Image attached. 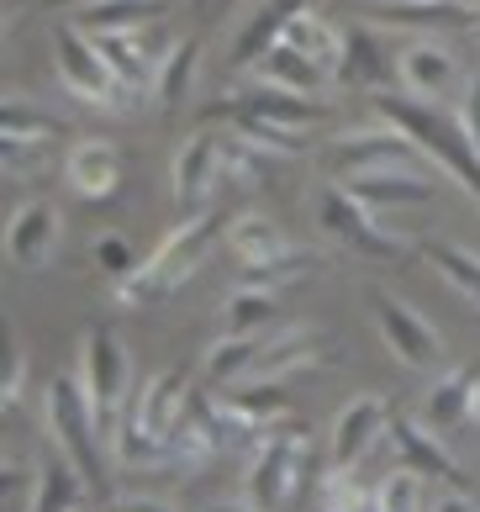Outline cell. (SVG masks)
I'll return each mask as SVG.
<instances>
[{
	"instance_id": "obj_1",
	"label": "cell",
	"mask_w": 480,
	"mask_h": 512,
	"mask_svg": "<svg viewBox=\"0 0 480 512\" xmlns=\"http://www.w3.org/2000/svg\"><path fill=\"white\" fill-rule=\"evenodd\" d=\"M375 111L386 117L391 127H401L407 138L428 154L444 175L465 191L475 206H480V154H475V143L465 138V127L459 122H444L433 106H422V101H407V96H375Z\"/></svg>"
},
{
	"instance_id": "obj_2",
	"label": "cell",
	"mask_w": 480,
	"mask_h": 512,
	"mask_svg": "<svg viewBox=\"0 0 480 512\" xmlns=\"http://www.w3.org/2000/svg\"><path fill=\"white\" fill-rule=\"evenodd\" d=\"M217 233H222L217 212H206V206H201V212H190L175 233H169L159 249L143 259V270L117 286V301H122V307H148V301L169 296V291H175L180 280L201 264V254L211 249V238H217Z\"/></svg>"
},
{
	"instance_id": "obj_3",
	"label": "cell",
	"mask_w": 480,
	"mask_h": 512,
	"mask_svg": "<svg viewBox=\"0 0 480 512\" xmlns=\"http://www.w3.org/2000/svg\"><path fill=\"white\" fill-rule=\"evenodd\" d=\"M53 64H59V85L69 90V96L90 101V106H106V111H132V106H143V90L122 85L117 74H111L106 53L95 48V37L80 32L74 22H64L59 32H53Z\"/></svg>"
},
{
	"instance_id": "obj_4",
	"label": "cell",
	"mask_w": 480,
	"mask_h": 512,
	"mask_svg": "<svg viewBox=\"0 0 480 512\" xmlns=\"http://www.w3.org/2000/svg\"><path fill=\"white\" fill-rule=\"evenodd\" d=\"M312 454V439L296 428V423H275L264 439L248 449V470H243V502L254 512H270L296 491L301 481V465Z\"/></svg>"
},
{
	"instance_id": "obj_5",
	"label": "cell",
	"mask_w": 480,
	"mask_h": 512,
	"mask_svg": "<svg viewBox=\"0 0 480 512\" xmlns=\"http://www.w3.org/2000/svg\"><path fill=\"white\" fill-rule=\"evenodd\" d=\"M43 417H48V433L59 454L80 470L85 481L101 476V449H95V433H101V417L90 412L85 391L74 375H53L48 381V396H43Z\"/></svg>"
},
{
	"instance_id": "obj_6",
	"label": "cell",
	"mask_w": 480,
	"mask_h": 512,
	"mask_svg": "<svg viewBox=\"0 0 480 512\" xmlns=\"http://www.w3.org/2000/svg\"><path fill=\"white\" fill-rule=\"evenodd\" d=\"M317 217H322V227H328L338 243H349L354 254H370V259H401V254L412 249V238L391 233V227L380 222L364 201H354V191H349V185H338V180L322 185Z\"/></svg>"
},
{
	"instance_id": "obj_7",
	"label": "cell",
	"mask_w": 480,
	"mask_h": 512,
	"mask_svg": "<svg viewBox=\"0 0 480 512\" xmlns=\"http://www.w3.org/2000/svg\"><path fill=\"white\" fill-rule=\"evenodd\" d=\"M80 391H85V402L90 412L101 417V428L117 423V412L127 407V349H122V338L111 333V328H85L80 338Z\"/></svg>"
},
{
	"instance_id": "obj_8",
	"label": "cell",
	"mask_w": 480,
	"mask_h": 512,
	"mask_svg": "<svg viewBox=\"0 0 480 512\" xmlns=\"http://www.w3.org/2000/svg\"><path fill=\"white\" fill-rule=\"evenodd\" d=\"M417 154L422 148L407 138L401 127H349L328 143V164L333 175H349V180H364V175H391V169H417Z\"/></svg>"
},
{
	"instance_id": "obj_9",
	"label": "cell",
	"mask_w": 480,
	"mask_h": 512,
	"mask_svg": "<svg viewBox=\"0 0 480 512\" xmlns=\"http://www.w3.org/2000/svg\"><path fill=\"white\" fill-rule=\"evenodd\" d=\"M370 312H375V328H380V338H386V349L407 370H438L444 365V333H438L422 312H412L407 301H396L391 291H375Z\"/></svg>"
},
{
	"instance_id": "obj_10",
	"label": "cell",
	"mask_w": 480,
	"mask_h": 512,
	"mask_svg": "<svg viewBox=\"0 0 480 512\" xmlns=\"http://www.w3.org/2000/svg\"><path fill=\"white\" fill-rule=\"evenodd\" d=\"M391 433V417H386V402L375 391L364 396H349L333 417V433H328V454H333V470H359V460L370 454L380 439Z\"/></svg>"
},
{
	"instance_id": "obj_11",
	"label": "cell",
	"mask_w": 480,
	"mask_h": 512,
	"mask_svg": "<svg viewBox=\"0 0 480 512\" xmlns=\"http://www.w3.org/2000/svg\"><path fill=\"white\" fill-rule=\"evenodd\" d=\"M64 243V212L53 201H27L6 222V259L16 270H43Z\"/></svg>"
},
{
	"instance_id": "obj_12",
	"label": "cell",
	"mask_w": 480,
	"mask_h": 512,
	"mask_svg": "<svg viewBox=\"0 0 480 512\" xmlns=\"http://www.w3.org/2000/svg\"><path fill=\"white\" fill-rule=\"evenodd\" d=\"M396 80H401V90H407V101L433 106V101H444L449 90L459 85V64H454V53L444 43L417 37V43H407L396 53Z\"/></svg>"
},
{
	"instance_id": "obj_13",
	"label": "cell",
	"mask_w": 480,
	"mask_h": 512,
	"mask_svg": "<svg viewBox=\"0 0 480 512\" xmlns=\"http://www.w3.org/2000/svg\"><path fill=\"white\" fill-rule=\"evenodd\" d=\"M333 349L322 344V333L317 328H285L280 338H264V349H259V359L248 365V375L238 386H280L285 375H296V370H312V365H322Z\"/></svg>"
},
{
	"instance_id": "obj_14",
	"label": "cell",
	"mask_w": 480,
	"mask_h": 512,
	"mask_svg": "<svg viewBox=\"0 0 480 512\" xmlns=\"http://www.w3.org/2000/svg\"><path fill=\"white\" fill-rule=\"evenodd\" d=\"M391 449H396V465H407V470H417V476H428V481L459 486L454 454L438 444V433L422 423V417H391Z\"/></svg>"
},
{
	"instance_id": "obj_15",
	"label": "cell",
	"mask_w": 480,
	"mask_h": 512,
	"mask_svg": "<svg viewBox=\"0 0 480 512\" xmlns=\"http://www.w3.org/2000/svg\"><path fill=\"white\" fill-rule=\"evenodd\" d=\"M64 180H69L74 196L101 201V196L117 191V180H122V154L106 138H85L64 154Z\"/></svg>"
},
{
	"instance_id": "obj_16",
	"label": "cell",
	"mask_w": 480,
	"mask_h": 512,
	"mask_svg": "<svg viewBox=\"0 0 480 512\" xmlns=\"http://www.w3.org/2000/svg\"><path fill=\"white\" fill-rule=\"evenodd\" d=\"M222 175V143L211 132H190L175 148V201L180 206H201L211 196V185Z\"/></svg>"
},
{
	"instance_id": "obj_17",
	"label": "cell",
	"mask_w": 480,
	"mask_h": 512,
	"mask_svg": "<svg viewBox=\"0 0 480 512\" xmlns=\"http://www.w3.org/2000/svg\"><path fill=\"white\" fill-rule=\"evenodd\" d=\"M227 249L243 259V270H259V264H275L285 254H296V243L285 238V227L270 217V212H238L227 222Z\"/></svg>"
},
{
	"instance_id": "obj_18",
	"label": "cell",
	"mask_w": 480,
	"mask_h": 512,
	"mask_svg": "<svg viewBox=\"0 0 480 512\" xmlns=\"http://www.w3.org/2000/svg\"><path fill=\"white\" fill-rule=\"evenodd\" d=\"M354 201H364L375 217H391V212H407V206H428L433 201V185L417 175V169H391V175H364L349 180Z\"/></svg>"
},
{
	"instance_id": "obj_19",
	"label": "cell",
	"mask_w": 480,
	"mask_h": 512,
	"mask_svg": "<svg viewBox=\"0 0 480 512\" xmlns=\"http://www.w3.org/2000/svg\"><path fill=\"white\" fill-rule=\"evenodd\" d=\"M280 43H291L296 53H306V59H312L322 74H328V80H333V74H343V53H349V32H338L333 22H322V16L317 11H296L291 16V22H285V37H280Z\"/></svg>"
},
{
	"instance_id": "obj_20",
	"label": "cell",
	"mask_w": 480,
	"mask_h": 512,
	"mask_svg": "<svg viewBox=\"0 0 480 512\" xmlns=\"http://www.w3.org/2000/svg\"><path fill=\"white\" fill-rule=\"evenodd\" d=\"M164 0H85L74 27L90 37H111V32H143L164 22Z\"/></svg>"
},
{
	"instance_id": "obj_21",
	"label": "cell",
	"mask_w": 480,
	"mask_h": 512,
	"mask_svg": "<svg viewBox=\"0 0 480 512\" xmlns=\"http://www.w3.org/2000/svg\"><path fill=\"white\" fill-rule=\"evenodd\" d=\"M238 117H259V122H275V127H312V122H328V106L312 101V96H291V90H275V85H254L248 96L238 101Z\"/></svg>"
},
{
	"instance_id": "obj_22",
	"label": "cell",
	"mask_w": 480,
	"mask_h": 512,
	"mask_svg": "<svg viewBox=\"0 0 480 512\" xmlns=\"http://www.w3.org/2000/svg\"><path fill=\"white\" fill-rule=\"evenodd\" d=\"M254 85H275V90H291V96H322V85H328V74H322L306 53H296L291 43H275L264 59L254 64Z\"/></svg>"
},
{
	"instance_id": "obj_23",
	"label": "cell",
	"mask_w": 480,
	"mask_h": 512,
	"mask_svg": "<svg viewBox=\"0 0 480 512\" xmlns=\"http://www.w3.org/2000/svg\"><path fill=\"white\" fill-rule=\"evenodd\" d=\"M470 386H475V370H444L433 391L422 396V423L433 433H454L459 423H470Z\"/></svg>"
},
{
	"instance_id": "obj_24",
	"label": "cell",
	"mask_w": 480,
	"mask_h": 512,
	"mask_svg": "<svg viewBox=\"0 0 480 512\" xmlns=\"http://www.w3.org/2000/svg\"><path fill=\"white\" fill-rule=\"evenodd\" d=\"M375 22H386V27H475L480 16L454 6V0H386V6H375Z\"/></svg>"
},
{
	"instance_id": "obj_25",
	"label": "cell",
	"mask_w": 480,
	"mask_h": 512,
	"mask_svg": "<svg viewBox=\"0 0 480 512\" xmlns=\"http://www.w3.org/2000/svg\"><path fill=\"white\" fill-rule=\"evenodd\" d=\"M306 6V0H270V6H264L254 22H248V32L238 37V48H233V69H254L264 53H270L280 37H285V22H291V16Z\"/></svg>"
},
{
	"instance_id": "obj_26",
	"label": "cell",
	"mask_w": 480,
	"mask_h": 512,
	"mask_svg": "<svg viewBox=\"0 0 480 512\" xmlns=\"http://www.w3.org/2000/svg\"><path fill=\"white\" fill-rule=\"evenodd\" d=\"M280 312V296L275 291H259V286H243L222 301V338H259L264 328L275 322Z\"/></svg>"
},
{
	"instance_id": "obj_27",
	"label": "cell",
	"mask_w": 480,
	"mask_h": 512,
	"mask_svg": "<svg viewBox=\"0 0 480 512\" xmlns=\"http://www.w3.org/2000/svg\"><path fill=\"white\" fill-rule=\"evenodd\" d=\"M80 491H85V476L59 454V460H48V465L32 476V502H27V512H80Z\"/></svg>"
},
{
	"instance_id": "obj_28",
	"label": "cell",
	"mask_w": 480,
	"mask_h": 512,
	"mask_svg": "<svg viewBox=\"0 0 480 512\" xmlns=\"http://www.w3.org/2000/svg\"><path fill=\"white\" fill-rule=\"evenodd\" d=\"M196 69H201V43H196V37H185V43L169 53V64L159 69V80H153V101H159V106L190 101V90H196Z\"/></svg>"
},
{
	"instance_id": "obj_29",
	"label": "cell",
	"mask_w": 480,
	"mask_h": 512,
	"mask_svg": "<svg viewBox=\"0 0 480 512\" xmlns=\"http://www.w3.org/2000/svg\"><path fill=\"white\" fill-rule=\"evenodd\" d=\"M259 349H264V333L259 338H217V344L206 349V381L211 386H238L248 375V365L259 359Z\"/></svg>"
},
{
	"instance_id": "obj_30",
	"label": "cell",
	"mask_w": 480,
	"mask_h": 512,
	"mask_svg": "<svg viewBox=\"0 0 480 512\" xmlns=\"http://www.w3.org/2000/svg\"><path fill=\"white\" fill-rule=\"evenodd\" d=\"M428 476H417V470L407 465H396L386 481L375 486V497H370V512H428Z\"/></svg>"
},
{
	"instance_id": "obj_31",
	"label": "cell",
	"mask_w": 480,
	"mask_h": 512,
	"mask_svg": "<svg viewBox=\"0 0 480 512\" xmlns=\"http://www.w3.org/2000/svg\"><path fill=\"white\" fill-rule=\"evenodd\" d=\"M222 402L233 407V412H243L248 423L264 428V433H270L275 423H285V412H291V402H285L280 386H233V391L222 396Z\"/></svg>"
},
{
	"instance_id": "obj_32",
	"label": "cell",
	"mask_w": 480,
	"mask_h": 512,
	"mask_svg": "<svg viewBox=\"0 0 480 512\" xmlns=\"http://www.w3.org/2000/svg\"><path fill=\"white\" fill-rule=\"evenodd\" d=\"M428 259L449 275L454 291H465L480 307V254L475 249H465V243H428Z\"/></svg>"
},
{
	"instance_id": "obj_33",
	"label": "cell",
	"mask_w": 480,
	"mask_h": 512,
	"mask_svg": "<svg viewBox=\"0 0 480 512\" xmlns=\"http://www.w3.org/2000/svg\"><path fill=\"white\" fill-rule=\"evenodd\" d=\"M380 74H386V53H380V43L364 27H354L349 53H343V80L349 85H380Z\"/></svg>"
},
{
	"instance_id": "obj_34",
	"label": "cell",
	"mask_w": 480,
	"mask_h": 512,
	"mask_svg": "<svg viewBox=\"0 0 480 512\" xmlns=\"http://www.w3.org/2000/svg\"><path fill=\"white\" fill-rule=\"evenodd\" d=\"M317 270V259L312 254H285L275 264H259V270H243V286H259V291H285V286H296V280H306Z\"/></svg>"
},
{
	"instance_id": "obj_35",
	"label": "cell",
	"mask_w": 480,
	"mask_h": 512,
	"mask_svg": "<svg viewBox=\"0 0 480 512\" xmlns=\"http://www.w3.org/2000/svg\"><path fill=\"white\" fill-rule=\"evenodd\" d=\"M95 264H101V270H106L111 280H117V286L143 270L138 249H132V243H127L122 233H101V238H95Z\"/></svg>"
},
{
	"instance_id": "obj_36",
	"label": "cell",
	"mask_w": 480,
	"mask_h": 512,
	"mask_svg": "<svg viewBox=\"0 0 480 512\" xmlns=\"http://www.w3.org/2000/svg\"><path fill=\"white\" fill-rule=\"evenodd\" d=\"M6 132H22V138H59L64 122H59V117H43V111H32L22 96H6Z\"/></svg>"
},
{
	"instance_id": "obj_37",
	"label": "cell",
	"mask_w": 480,
	"mask_h": 512,
	"mask_svg": "<svg viewBox=\"0 0 480 512\" xmlns=\"http://www.w3.org/2000/svg\"><path fill=\"white\" fill-rule=\"evenodd\" d=\"M22 381H27V354H22V344L11 338V349H6V375H0V402H16L22 396Z\"/></svg>"
},
{
	"instance_id": "obj_38",
	"label": "cell",
	"mask_w": 480,
	"mask_h": 512,
	"mask_svg": "<svg viewBox=\"0 0 480 512\" xmlns=\"http://www.w3.org/2000/svg\"><path fill=\"white\" fill-rule=\"evenodd\" d=\"M459 127H465V138L475 143V154H480V69L470 74V85H465V106H459Z\"/></svg>"
},
{
	"instance_id": "obj_39",
	"label": "cell",
	"mask_w": 480,
	"mask_h": 512,
	"mask_svg": "<svg viewBox=\"0 0 480 512\" xmlns=\"http://www.w3.org/2000/svg\"><path fill=\"white\" fill-rule=\"evenodd\" d=\"M428 512H480V502H470L459 486H449V491H433L428 497Z\"/></svg>"
},
{
	"instance_id": "obj_40",
	"label": "cell",
	"mask_w": 480,
	"mask_h": 512,
	"mask_svg": "<svg viewBox=\"0 0 480 512\" xmlns=\"http://www.w3.org/2000/svg\"><path fill=\"white\" fill-rule=\"evenodd\" d=\"M111 512H169L159 497H117L111 502Z\"/></svg>"
},
{
	"instance_id": "obj_41",
	"label": "cell",
	"mask_w": 480,
	"mask_h": 512,
	"mask_svg": "<svg viewBox=\"0 0 480 512\" xmlns=\"http://www.w3.org/2000/svg\"><path fill=\"white\" fill-rule=\"evenodd\" d=\"M470 423L480 428V375H475V386H470Z\"/></svg>"
},
{
	"instance_id": "obj_42",
	"label": "cell",
	"mask_w": 480,
	"mask_h": 512,
	"mask_svg": "<svg viewBox=\"0 0 480 512\" xmlns=\"http://www.w3.org/2000/svg\"><path fill=\"white\" fill-rule=\"evenodd\" d=\"M201 512H254L248 502H217V507H201Z\"/></svg>"
},
{
	"instance_id": "obj_43",
	"label": "cell",
	"mask_w": 480,
	"mask_h": 512,
	"mask_svg": "<svg viewBox=\"0 0 480 512\" xmlns=\"http://www.w3.org/2000/svg\"><path fill=\"white\" fill-rule=\"evenodd\" d=\"M53 6H85V0H53Z\"/></svg>"
},
{
	"instance_id": "obj_44",
	"label": "cell",
	"mask_w": 480,
	"mask_h": 512,
	"mask_svg": "<svg viewBox=\"0 0 480 512\" xmlns=\"http://www.w3.org/2000/svg\"><path fill=\"white\" fill-rule=\"evenodd\" d=\"M317 512H328V507H317ZM364 512H370V507H364Z\"/></svg>"
},
{
	"instance_id": "obj_45",
	"label": "cell",
	"mask_w": 480,
	"mask_h": 512,
	"mask_svg": "<svg viewBox=\"0 0 480 512\" xmlns=\"http://www.w3.org/2000/svg\"><path fill=\"white\" fill-rule=\"evenodd\" d=\"M475 32H480V22H475Z\"/></svg>"
},
{
	"instance_id": "obj_46",
	"label": "cell",
	"mask_w": 480,
	"mask_h": 512,
	"mask_svg": "<svg viewBox=\"0 0 480 512\" xmlns=\"http://www.w3.org/2000/svg\"><path fill=\"white\" fill-rule=\"evenodd\" d=\"M80 512H85V507H80Z\"/></svg>"
}]
</instances>
